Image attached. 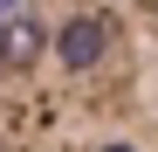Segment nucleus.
<instances>
[{"label":"nucleus","instance_id":"nucleus-1","mask_svg":"<svg viewBox=\"0 0 158 152\" xmlns=\"http://www.w3.org/2000/svg\"><path fill=\"white\" fill-rule=\"evenodd\" d=\"M0 152H158V0H14Z\"/></svg>","mask_w":158,"mask_h":152}]
</instances>
